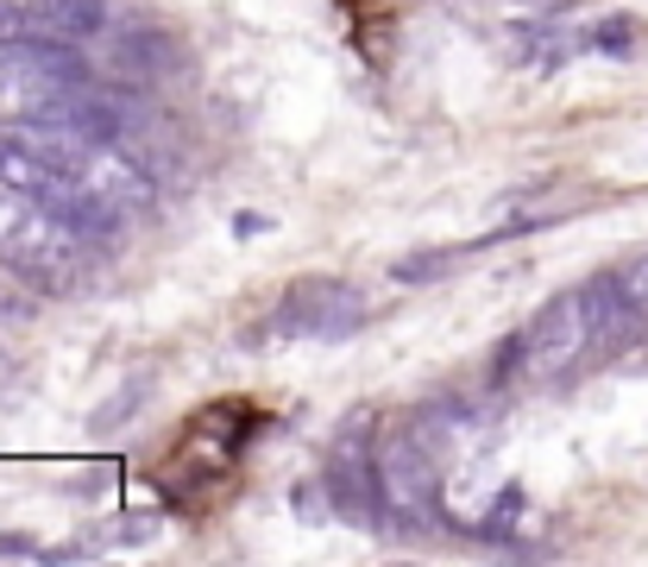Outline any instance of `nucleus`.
Masks as SVG:
<instances>
[{"mask_svg":"<svg viewBox=\"0 0 648 567\" xmlns=\"http://www.w3.org/2000/svg\"><path fill=\"white\" fill-rule=\"evenodd\" d=\"M290 505H297V517H302V523H322V517L334 511L327 486H315V479H309V486H297V498H290Z\"/></svg>","mask_w":648,"mask_h":567,"instance_id":"nucleus-13","label":"nucleus"},{"mask_svg":"<svg viewBox=\"0 0 648 567\" xmlns=\"http://www.w3.org/2000/svg\"><path fill=\"white\" fill-rule=\"evenodd\" d=\"M322 486L334 498V517L352 530H384V448H378L372 423L352 416L340 423V436L327 441Z\"/></svg>","mask_w":648,"mask_h":567,"instance_id":"nucleus-1","label":"nucleus"},{"mask_svg":"<svg viewBox=\"0 0 648 567\" xmlns=\"http://www.w3.org/2000/svg\"><path fill=\"white\" fill-rule=\"evenodd\" d=\"M38 208H50L63 228L89 246V253H120L126 240V202H114V196H101V189H89V183H76L70 171H57V183H50V196Z\"/></svg>","mask_w":648,"mask_h":567,"instance_id":"nucleus-5","label":"nucleus"},{"mask_svg":"<svg viewBox=\"0 0 648 567\" xmlns=\"http://www.w3.org/2000/svg\"><path fill=\"white\" fill-rule=\"evenodd\" d=\"M107 63L126 82H171L189 70V51L164 26H126V32H107Z\"/></svg>","mask_w":648,"mask_h":567,"instance_id":"nucleus-6","label":"nucleus"},{"mask_svg":"<svg viewBox=\"0 0 648 567\" xmlns=\"http://www.w3.org/2000/svg\"><path fill=\"white\" fill-rule=\"evenodd\" d=\"M32 32L63 38V45H89L107 32V0H32Z\"/></svg>","mask_w":648,"mask_h":567,"instance_id":"nucleus-7","label":"nucleus"},{"mask_svg":"<svg viewBox=\"0 0 648 567\" xmlns=\"http://www.w3.org/2000/svg\"><path fill=\"white\" fill-rule=\"evenodd\" d=\"M50 548H38L32 536H0V562H45Z\"/></svg>","mask_w":648,"mask_h":567,"instance_id":"nucleus-16","label":"nucleus"},{"mask_svg":"<svg viewBox=\"0 0 648 567\" xmlns=\"http://www.w3.org/2000/svg\"><path fill=\"white\" fill-rule=\"evenodd\" d=\"M460 258H466V246H441V253H403L397 265H391V284H403V290H423V284L448 278Z\"/></svg>","mask_w":648,"mask_h":567,"instance_id":"nucleus-9","label":"nucleus"},{"mask_svg":"<svg viewBox=\"0 0 648 567\" xmlns=\"http://www.w3.org/2000/svg\"><path fill=\"white\" fill-rule=\"evenodd\" d=\"M372 322V303L340 278H297L271 310V335L284 340H347Z\"/></svg>","mask_w":648,"mask_h":567,"instance_id":"nucleus-3","label":"nucleus"},{"mask_svg":"<svg viewBox=\"0 0 648 567\" xmlns=\"http://www.w3.org/2000/svg\"><path fill=\"white\" fill-rule=\"evenodd\" d=\"M636 32H643V26H636L629 13H617V20H599V26L586 32V45H592V51H604V57H629L636 45H643Z\"/></svg>","mask_w":648,"mask_h":567,"instance_id":"nucleus-11","label":"nucleus"},{"mask_svg":"<svg viewBox=\"0 0 648 567\" xmlns=\"http://www.w3.org/2000/svg\"><path fill=\"white\" fill-rule=\"evenodd\" d=\"M617 284H624L629 297H636V303H643V310H648V246H643V253H636V258H629L624 271H617Z\"/></svg>","mask_w":648,"mask_h":567,"instance_id":"nucleus-14","label":"nucleus"},{"mask_svg":"<svg viewBox=\"0 0 648 567\" xmlns=\"http://www.w3.org/2000/svg\"><path fill=\"white\" fill-rule=\"evenodd\" d=\"M233 233L252 240V233H271V221H265V215H252V208H240V215H233Z\"/></svg>","mask_w":648,"mask_h":567,"instance_id":"nucleus-17","label":"nucleus"},{"mask_svg":"<svg viewBox=\"0 0 648 567\" xmlns=\"http://www.w3.org/2000/svg\"><path fill=\"white\" fill-rule=\"evenodd\" d=\"M20 322H32V297H20L13 278L0 271V328H20Z\"/></svg>","mask_w":648,"mask_h":567,"instance_id":"nucleus-12","label":"nucleus"},{"mask_svg":"<svg viewBox=\"0 0 648 567\" xmlns=\"http://www.w3.org/2000/svg\"><path fill=\"white\" fill-rule=\"evenodd\" d=\"M441 523L435 448L423 436L384 441V536H428Z\"/></svg>","mask_w":648,"mask_h":567,"instance_id":"nucleus-2","label":"nucleus"},{"mask_svg":"<svg viewBox=\"0 0 648 567\" xmlns=\"http://www.w3.org/2000/svg\"><path fill=\"white\" fill-rule=\"evenodd\" d=\"M50 183H57V164H50L32 139H0V189H13V196H25V202H45Z\"/></svg>","mask_w":648,"mask_h":567,"instance_id":"nucleus-8","label":"nucleus"},{"mask_svg":"<svg viewBox=\"0 0 648 567\" xmlns=\"http://www.w3.org/2000/svg\"><path fill=\"white\" fill-rule=\"evenodd\" d=\"M32 32V0H0V38Z\"/></svg>","mask_w":648,"mask_h":567,"instance_id":"nucleus-15","label":"nucleus"},{"mask_svg":"<svg viewBox=\"0 0 648 567\" xmlns=\"http://www.w3.org/2000/svg\"><path fill=\"white\" fill-rule=\"evenodd\" d=\"M523 340H529V379L586 372V354H592V297H586V284L548 297V303L523 322Z\"/></svg>","mask_w":648,"mask_h":567,"instance_id":"nucleus-4","label":"nucleus"},{"mask_svg":"<svg viewBox=\"0 0 648 567\" xmlns=\"http://www.w3.org/2000/svg\"><path fill=\"white\" fill-rule=\"evenodd\" d=\"M146 397H151V379H132V385L120 391V397H107L95 416H89V429L95 436H107V429H120V423H132V416L146 410Z\"/></svg>","mask_w":648,"mask_h":567,"instance_id":"nucleus-10","label":"nucleus"}]
</instances>
